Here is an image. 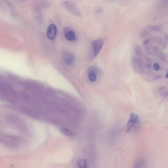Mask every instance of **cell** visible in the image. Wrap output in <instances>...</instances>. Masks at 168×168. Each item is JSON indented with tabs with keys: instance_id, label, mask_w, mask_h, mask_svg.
<instances>
[{
	"instance_id": "6da1fadb",
	"label": "cell",
	"mask_w": 168,
	"mask_h": 168,
	"mask_svg": "<svg viewBox=\"0 0 168 168\" xmlns=\"http://www.w3.org/2000/svg\"><path fill=\"white\" fill-rule=\"evenodd\" d=\"M131 62L136 72L141 75L147 80H155L162 76L155 69L156 62H154L145 54L139 46H136L134 49Z\"/></svg>"
},
{
	"instance_id": "7a4b0ae2",
	"label": "cell",
	"mask_w": 168,
	"mask_h": 168,
	"mask_svg": "<svg viewBox=\"0 0 168 168\" xmlns=\"http://www.w3.org/2000/svg\"><path fill=\"white\" fill-rule=\"evenodd\" d=\"M141 124V118L137 114L135 113L131 114L127 124V132H130L137 131L140 129Z\"/></svg>"
},
{
	"instance_id": "3957f363",
	"label": "cell",
	"mask_w": 168,
	"mask_h": 168,
	"mask_svg": "<svg viewBox=\"0 0 168 168\" xmlns=\"http://www.w3.org/2000/svg\"><path fill=\"white\" fill-rule=\"evenodd\" d=\"M63 6L69 12L76 16L81 17L82 15L78 8L74 3L65 1L63 3Z\"/></svg>"
},
{
	"instance_id": "277c9868",
	"label": "cell",
	"mask_w": 168,
	"mask_h": 168,
	"mask_svg": "<svg viewBox=\"0 0 168 168\" xmlns=\"http://www.w3.org/2000/svg\"><path fill=\"white\" fill-rule=\"evenodd\" d=\"M103 45V41L101 39H96L92 42V57L93 58L96 57L99 54Z\"/></svg>"
},
{
	"instance_id": "5b68a950",
	"label": "cell",
	"mask_w": 168,
	"mask_h": 168,
	"mask_svg": "<svg viewBox=\"0 0 168 168\" xmlns=\"http://www.w3.org/2000/svg\"><path fill=\"white\" fill-rule=\"evenodd\" d=\"M98 70L95 66H91L88 69L87 77L89 81L92 82L97 81L98 76Z\"/></svg>"
},
{
	"instance_id": "8992f818",
	"label": "cell",
	"mask_w": 168,
	"mask_h": 168,
	"mask_svg": "<svg viewBox=\"0 0 168 168\" xmlns=\"http://www.w3.org/2000/svg\"><path fill=\"white\" fill-rule=\"evenodd\" d=\"M57 29L56 26L54 24H51L48 28L47 35L48 38L50 39H54L57 35Z\"/></svg>"
},
{
	"instance_id": "52a82bcc",
	"label": "cell",
	"mask_w": 168,
	"mask_h": 168,
	"mask_svg": "<svg viewBox=\"0 0 168 168\" xmlns=\"http://www.w3.org/2000/svg\"><path fill=\"white\" fill-rule=\"evenodd\" d=\"M65 36L66 39L70 41H75L76 39V36L75 33L69 28H66L65 30Z\"/></svg>"
},
{
	"instance_id": "ba28073f",
	"label": "cell",
	"mask_w": 168,
	"mask_h": 168,
	"mask_svg": "<svg viewBox=\"0 0 168 168\" xmlns=\"http://www.w3.org/2000/svg\"><path fill=\"white\" fill-rule=\"evenodd\" d=\"M63 59L64 62L66 65L70 66L73 65L74 62V57L71 53L66 52L63 55Z\"/></svg>"
},
{
	"instance_id": "9c48e42d",
	"label": "cell",
	"mask_w": 168,
	"mask_h": 168,
	"mask_svg": "<svg viewBox=\"0 0 168 168\" xmlns=\"http://www.w3.org/2000/svg\"><path fill=\"white\" fill-rule=\"evenodd\" d=\"M157 94L161 97L168 100V89L165 87H159L157 90Z\"/></svg>"
},
{
	"instance_id": "30bf717a",
	"label": "cell",
	"mask_w": 168,
	"mask_h": 168,
	"mask_svg": "<svg viewBox=\"0 0 168 168\" xmlns=\"http://www.w3.org/2000/svg\"><path fill=\"white\" fill-rule=\"evenodd\" d=\"M147 165V162L145 159L140 158L135 161L133 166L134 168H145Z\"/></svg>"
},
{
	"instance_id": "8fae6325",
	"label": "cell",
	"mask_w": 168,
	"mask_h": 168,
	"mask_svg": "<svg viewBox=\"0 0 168 168\" xmlns=\"http://www.w3.org/2000/svg\"><path fill=\"white\" fill-rule=\"evenodd\" d=\"M50 3L46 0H41L37 3L36 5V9L37 10L41 8H46L50 6Z\"/></svg>"
},
{
	"instance_id": "7c38bea8",
	"label": "cell",
	"mask_w": 168,
	"mask_h": 168,
	"mask_svg": "<svg viewBox=\"0 0 168 168\" xmlns=\"http://www.w3.org/2000/svg\"><path fill=\"white\" fill-rule=\"evenodd\" d=\"M77 165L79 168H86L87 165V161L85 159H79L77 161Z\"/></svg>"
},
{
	"instance_id": "4fadbf2b",
	"label": "cell",
	"mask_w": 168,
	"mask_h": 168,
	"mask_svg": "<svg viewBox=\"0 0 168 168\" xmlns=\"http://www.w3.org/2000/svg\"><path fill=\"white\" fill-rule=\"evenodd\" d=\"M61 131V132H62L63 134L68 136H73L74 135V133L73 131L67 129H66V128H63Z\"/></svg>"
},
{
	"instance_id": "5bb4252c",
	"label": "cell",
	"mask_w": 168,
	"mask_h": 168,
	"mask_svg": "<svg viewBox=\"0 0 168 168\" xmlns=\"http://www.w3.org/2000/svg\"><path fill=\"white\" fill-rule=\"evenodd\" d=\"M96 11L97 13H100L102 11V9L100 8L96 10Z\"/></svg>"
},
{
	"instance_id": "9a60e30c",
	"label": "cell",
	"mask_w": 168,
	"mask_h": 168,
	"mask_svg": "<svg viewBox=\"0 0 168 168\" xmlns=\"http://www.w3.org/2000/svg\"><path fill=\"white\" fill-rule=\"evenodd\" d=\"M79 1H82V0H79Z\"/></svg>"
}]
</instances>
